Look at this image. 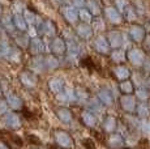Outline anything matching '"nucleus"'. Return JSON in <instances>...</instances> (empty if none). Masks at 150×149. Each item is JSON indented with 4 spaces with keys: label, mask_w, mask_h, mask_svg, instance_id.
Here are the masks:
<instances>
[{
    "label": "nucleus",
    "mask_w": 150,
    "mask_h": 149,
    "mask_svg": "<svg viewBox=\"0 0 150 149\" xmlns=\"http://www.w3.org/2000/svg\"><path fill=\"white\" fill-rule=\"evenodd\" d=\"M4 123L11 128H17L20 126V120L16 115L13 114H8V115L4 116Z\"/></svg>",
    "instance_id": "1"
},
{
    "label": "nucleus",
    "mask_w": 150,
    "mask_h": 149,
    "mask_svg": "<svg viewBox=\"0 0 150 149\" xmlns=\"http://www.w3.org/2000/svg\"><path fill=\"white\" fill-rule=\"evenodd\" d=\"M0 149H9V148H8V145L4 141H0Z\"/></svg>",
    "instance_id": "8"
},
{
    "label": "nucleus",
    "mask_w": 150,
    "mask_h": 149,
    "mask_svg": "<svg viewBox=\"0 0 150 149\" xmlns=\"http://www.w3.org/2000/svg\"><path fill=\"white\" fill-rule=\"evenodd\" d=\"M28 137H29V140H31V143H35V144H38V143H39V140L37 139L35 136H31V135H29Z\"/></svg>",
    "instance_id": "7"
},
{
    "label": "nucleus",
    "mask_w": 150,
    "mask_h": 149,
    "mask_svg": "<svg viewBox=\"0 0 150 149\" xmlns=\"http://www.w3.org/2000/svg\"><path fill=\"white\" fill-rule=\"evenodd\" d=\"M1 12H3V7H1V4H0V15H1Z\"/></svg>",
    "instance_id": "9"
},
{
    "label": "nucleus",
    "mask_w": 150,
    "mask_h": 149,
    "mask_svg": "<svg viewBox=\"0 0 150 149\" xmlns=\"http://www.w3.org/2000/svg\"><path fill=\"white\" fill-rule=\"evenodd\" d=\"M83 144H85L86 149H96V147H94V143L91 141V140H85V141H83Z\"/></svg>",
    "instance_id": "6"
},
{
    "label": "nucleus",
    "mask_w": 150,
    "mask_h": 149,
    "mask_svg": "<svg viewBox=\"0 0 150 149\" xmlns=\"http://www.w3.org/2000/svg\"><path fill=\"white\" fill-rule=\"evenodd\" d=\"M8 109V104L4 101V99L0 98V115H3V114H5V111H7Z\"/></svg>",
    "instance_id": "5"
},
{
    "label": "nucleus",
    "mask_w": 150,
    "mask_h": 149,
    "mask_svg": "<svg viewBox=\"0 0 150 149\" xmlns=\"http://www.w3.org/2000/svg\"><path fill=\"white\" fill-rule=\"evenodd\" d=\"M8 105L13 109H21V102L16 96H9L8 97Z\"/></svg>",
    "instance_id": "3"
},
{
    "label": "nucleus",
    "mask_w": 150,
    "mask_h": 149,
    "mask_svg": "<svg viewBox=\"0 0 150 149\" xmlns=\"http://www.w3.org/2000/svg\"><path fill=\"white\" fill-rule=\"evenodd\" d=\"M1 133H3V132H1ZM3 135H5V137H7L8 140H11V141H12L14 145H17V147H21V145H22V140H21V137H18L17 135H13V133H9V132L3 133Z\"/></svg>",
    "instance_id": "2"
},
{
    "label": "nucleus",
    "mask_w": 150,
    "mask_h": 149,
    "mask_svg": "<svg viewBox=\"0 0 150 149\" xmlns=\"http://www.w3.org/2000/svg\"><path fill=\"white\" fill-rule=\"evenodd\" d=\"M14 24H16V26L18 28V29H24V28H25V21H24V18H22V17H20V16H16V17H14Z\"/></svg>",
    "instance_id": "4"
}]
</instances>
